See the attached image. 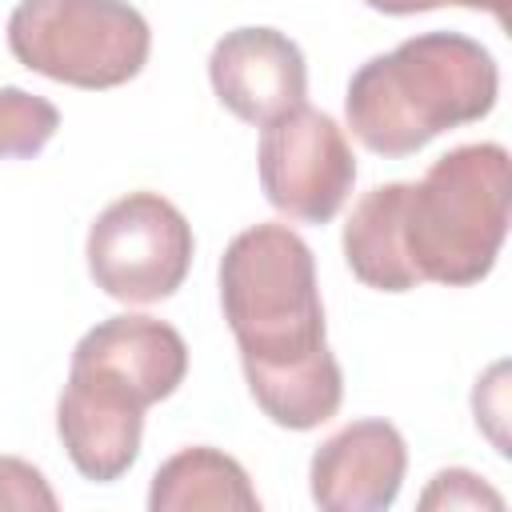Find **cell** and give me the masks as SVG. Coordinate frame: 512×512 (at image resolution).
I'll use <instances>...</instances> for the list:
<instances>
[{"mask_svg":"<svg viewBox=\"0 0 512 512\" xmlns=\"http://www.w3.org/2000/svg\"><path fill=\"white\" fill-rule=\"evenodd\" d=\"M220 304L260 412L292 432L332 420L344 372L324 340L312 248L288 224L244 228L220 260Z\"/></svg>","mask_w":512,"mask_h":512,"instance_id":"cell-1","label":"cell"},{"mask_svg":"<svg viewBox=\"0 0 512 512\" xmlns=\"http://www.w3.org/2000/svg\"><path fill=\"white\" fill-rule=\"evenodd\" d=\"M496 92L500 72L484 44L460 32H420L352 72L344 116L368 152L396 160L488 116Z\"/></svg>","mask_w":512,"mask_h":512,"instance_id":"cell-2","label":"cell"},{"mask_svg":"<svg viewBox=\"0 0 512 512\" xmlns=\"http://www.w3.org/2000/svg\"><path fill=\"white\" fill-rule=\"evenodd\" d=\"M400 228L420 280L448 288L484 280L508 236V152L500 144L444 152L420 184H408Z\"/></svg>","mask_w":512,"mask_h":512,"instance_id":"cell-3","label":"cell"},{"mask_svg":"<svg viewBox=\"0 0 512 512\" xmlns=\"http://www.w3.org/2000/svg\"><path fill=\"white\" fill-rule=\"evenodd\" d=\"M12 56L72 88H120L152 52L148 20L128 0H20L8 16Z\"/></svg>","mask_w":512,"mask_h":512,"instance_id":"cell-4","label":"cell"},{"mask_svg":"<svg viewBox=\"0 0 512 512\" xmlns=\"http://www.w3.org/2000/svg\"><path fill=\"white\" fill-rule=\"evenodd\" d=\"M192 248V224L172 200L128 192L88 228V276L120 304H156L184 284Z\"/></svg>","mask_w":512,"mask_h":512,"instance_id":"cell-5","label":"cell"},{"mask_svg":"<svg viewBox=\"0 0 512 512\" xmlns=\"http://www.w3.org/2000/svg\"><path fill=\"white\" fill-rule=\"evenodd\" d=\"M352 180L356 160L332 116L296 104L264 124L260 188L280 216L296 224H328L344 208Z\"/></svg>","mask_w":512,"mask_h":512,"instance_id":"cell-6","label":"cell"},{"mask_svg":"<svg viewBox=\"0 0 512 512\" xmlns=\"http://www.w3.org/2000/svg\"><path fill=\"white\" fill-rule=\"evenodd\" d=\"M188 372V344L184 336L156 320V316H108L88 328L72 352L68 384L148 412L156 400L172 396Z\"/></svg>","mask_w":512,"mask_h":512,"instance_id":"cell-7","label":"cell"},{"mask_svg":"<svg viewBox=\"0 0 512 512\" xmlns=\"http://www.w3.org/2000/svg\"><path fill=\"white\" fill-rule=\"evenodd\" d=\"M208 76L220 104L256 128L304 104L308 92L304 52L276 28L224 32L208 56Z\"/></svg>","mask_w":512,"mask_h":512,"instance_id":"cell-8","label":"cell"},{"mask_svg":"<svg viewBox=\"0 0 512 512\" xmlns=\"http://www.w3.org/2000/svg\"><path fill=\"white\" fill-rule=\"evenodd\" d=\"M408 468L404 436L388 420H356L328 436L308 468L324 512H380L396 500Z\"/></svg>","mask_w":512,"mask_h":512,"instance_id":"cell-9","label":"cell"},{"mask_svg":"<svg viewBox=\"0 0 512 512\" xmlns=\"http://www.w3.org/2000/svg\"><path fill=\"white\" fill-rule=\"evenodd\" d=\"M56 428L76 472L96 484H112L140 456L144 412L100 400L76 384H64L56 404Z\"/></svg>","mask_w":512,"mask_h":512,"instance_id":"cell-10","label":"cell"},{"mask_svg":"<svg viewBox=\"0 0 512 512\" xmlns=\"http://www.w3.org/2000/svg\"><path fill=\"white\" fill-rule=\"evenodd\" d=\"M404 192L408 184H376L344 224V260L352 276L380 292H408L420 284L404 252Z\"/></svg>","mask_w":512,"mask_h":512,"instance_id":"cell-11","label":"cell"},{"mask_svg":"<svg viewBox=\"0 0 512 512\" xmlns=\"http://www.w3.org/2000/svg\"><path fill=\"white\" fill-rule=\"evenodd\" d=\"M148 508L152 512H200V508L260 512V496L248 484V472L232 456L196 444L156 468Z\"/></svg>","mask_w":512,"mask_h":512,"instance_id":"cell-12","label":"cell"},{"mask_svg":"<svg viewBox=\"0 0 512 512\" xmlns=\"http://www.w3.org/2000/svg\"><path fill=\"white\" fill-rule=\"evenodd\" d=\"M60 128L56 104L24 88H0V160L36 156Z\"/></svg>","mask_w":512,"mask_h":512,"instance_id":"cell-13","label":"cell"},{"mask_svg":"<svg viewBox=\"0 0 512 512\" xmlns=\"http://www.w3.org/2000/svg\"><path fill=\"white\" fill-rule=\"evenodd\" d=\"M0 508H8V512H52L56 492L48 488L44 472L32 468L28 460L0 456Z\"/></svg>","mask_w":512,"mask_h":512,"instance_id":"cell-14","label":"cell"},{"mask_svg":"<svg viewBox=\"0 0 512 512\" xmlns=\"http://www.w3.org/2000/svg\"><path fill=\"white\" fill-rule=\"evenodd\" d=\"M424 508H500V492H492L480 476L464 468H448L432 480V488L420 496Z\"/></svg>","mask_w":512,"mask_h":512,"instance_id":"cell-15","label":"cell"},{"mask_svg":"<svg viewBox=\"0 0 512 512\" xmlns=\"http://www.w3.org/2000/svg\"><path fill=\"white\" fill-rule=\"evenodd\" d=\"M368 8H376V12H388V16H412V12H432V8H440L436 0H364Z\"/></svg>","mask_w":512,"mask_h":512,"instance_id":"cell-16","label":"cell"},{"mask_svg":"<svg viewBox=\"0 0 512 512\" xmlns=\"http://www.w3.org/2000/svg\"><path fill=\"white\" fill-rule=\"evenodd\" d=\"M440 8L444 4H456V8H484V12H492L496 20H508V0H436Z\"/></svg>","mask_w":512,"mask_h":512,"instance_id":"cell-17","label":"cell"}]
</instances>
